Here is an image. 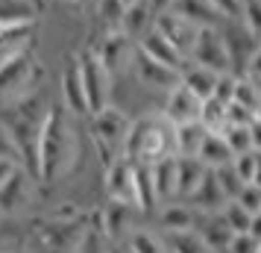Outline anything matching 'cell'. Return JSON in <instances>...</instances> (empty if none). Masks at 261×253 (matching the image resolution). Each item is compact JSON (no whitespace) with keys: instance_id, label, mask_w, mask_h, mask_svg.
Returning a JSON list of instances; mask_svg holds the SVG:
<instances>
[{"instance_id":"cell-20","label":"cell","mask_w":261,"mask_h":253,"mask_svg":"<svg viewBox=\"0 0 261 253\" xmlns=\"http://www.w3.org/2000/svg\"><path fill=\"white\" fill-rule=\"evenodd\" d=\"M159 224L165 233H176V229H194L200 224V212L185 200H170L165 209L159 212Z\"/></svg>"},{"instance_id":"cell-48","label":"cell","mask_w":261,"mask_h":253,"mask_svg":"<svg viewBox=\"0 0 261 253\" xmlns=\"http://www.w3.org/2000/svg\"><path fill=\"white\" fill-rule=\"evenodd\" d=\"M150 3H153L155 15H159V12H165V9H170V6H173V0H150Z\"/></svg>"},{"instance_id":"cell-17","label":"cell","mask_w":261,"mask_h":253,"mask_svg":"<svg viewBox=\"0 0 261 253\" xmlns=\"http://www.w3.org/2000/svg\"><path fill=\"white\" fill-rule=\"evenodd\" d=\"M59 91H62V103L68 106V112H73L76 118H80V115H88L85 88H83V77H80L76 59L65 62V68H62V74H59Z\"/></svg>"},{"instance_id":"cell-8","label":"cell","mask_w":261,"mask_h":253,"mask_svg":"<svg viewBox=\"0 0 261 253\" xmlns=\"http://www.w3.org/2000/svg\"><path fill=\"white\" fill-rule=\"evenodd\" d=\"M129 127H132V118L123 112V109L112 106L109 103L106 109H100L91 115V142L100 147H106L112 153H118L123 156V142H126V135H129Z\"/></svg>"},{"instance_id":"cell-41","label":"cell","mask_w":261,"mask_h":253,"mask_svg":"<svg viewBox=\"0 0 261 253\" xmlns=\"http://www.w3.org/2000/svg\"><path fill=\"white\" fill-rule=\"evenodd\" d=\"M76 253H109L106 247V236L100 233V229H85V239L80 241V247H76Z\"/></svg>"},{"instance_id":"cell-42","label":"cell","mask_w":261,"mask_h":253,"mask_svg":"<svg viewBox=\"0 0 261 253\" xmlns=\"http://www.w3.org/2000/svg\"><path fill=\"white\" fill-rule=\"evenodd\" d=\"M261 250V241H255L249 233H235L226 253H258Z\"/></svg>"},{"instance_id":"cell-37","label":"cell","mask_w":261,"mask_h":253,"mask_svg":"<svg viewBox=\"0 0 261 253\" xmlns=\"http://www.w3.org/2000/svg\"><path fill=\"white\" fill-rule=\"evenodd\" d=\"M241 24L247 27L255 38H261V0H244L241 6Z\"/></svg>"},{"instance_id":"cell-4","label":"cell","mask_w":261,"mask_h":253,"mask_svg":"<svg viewBox=\"0 0 261 253\" xmlns=\"http://www.w3.org/2000/svg\"><path fill=\"white\" fill-rule=\"evenodd\" d=\"M41 80H44V68L36 59V50L24 48L15 56L0 62V106L18 103L24 97L41 91Z\"/></svg>"},{"instance_id":"cell-19","label":"cell","mask_w":261,"mask_h":253,"mask_svg":"<svg viewBox=\"0 0 261 253\" xmlns=\"http://www.w3.org/2000/svg\"><path fill=\"white\" fill-rule=\"evenodd\" d=\"M38 21H18V24H0V62L15 56L18 50L33 48Z\"/></svg>"},{"instance_id":"cell-26","label":"cell","mask_w":261,"mask_h":253,"mask_svg":"<svg viewBox=\"0 0 261 253\" xmlns=\"http://www.w3.org/2000/svg\"><path fill=\"white\" fill-rule=\"evenodd\" d=\"M197 159L205 168H220V165H229L235 159V153H232L229 142L223 139V133H208L200 147V153H197Z\"/></svg>"},{"instance_id":"cell-49","label":"cell","mask_w":261,"mask_h":253,"mask_svg":"<svg viewBox=\"0 0 261 253\" xmlns=\"http://www.w3.org/2000/svg\"><path fill=\"white\" fill-rule=\"evenodd\" d=\"M109 253H129V250H126V247H123V244H120V241H115V244H112V247H109Z\"/></svg>"},{"instance_id":"cell-3","label":"cell","mask_w":261,"mask_h":253,"mask_svg":"<svg viewBox=\"0 0 261 253\" xmlns=\"http://www.w3.org/2000/svg\"><path fill=\"white\" fill-rule=\"evenodd\" d=\"M6 112L0 115V121L12 130L15 142L21 147V156H24V168L36 174L38 168V135H41V127H44V118H47L50 103L44 100L41 91L24 97L18 103H9L3 106Z\"/></svg>"},{"instance_id":"cell-1","label":"cell","mask_w":261,"mask_h":253,"mask_svg":"<svg viewBox=\"0 0 261 253\" xmlns=\"http://www.w3.org/2000/svg\"><path fill=\"white\" fill-rule=\"evenodd\" d=\"M73 112L62 100H53L47 109V118L38 135V168L36 177L44 182H59L65 180L76 162H80V135L73 124Z\"/></svg>"},{"instance_id":"cell-31","label":"cell","mask_w":261,"mask_h":253,"mask_svg":"<svg viewBox=\"0 0 261 253\" xmlns=\"http://www.w3.org/2000/svg\"><path fill=\"white\" fill-rule=\"evenodd\" d=\"M232 103H241L249 112H255L261 103V85L252 77H247V74H235V97H232Z\"/></svg>"},{"instance_id":"cell-54","label":"cell","mask_w":261,"mask_h":253,"mask_svg":"<svg viewBox=\"0 0 261 253\" xmlns=\"http://www.w3.org/2000/svg\"><path fill=\"white\" fill-rule=\"evenodd\" d=\"M258 253H261V250H258Z\"/></svg>"},{"instance_id":"cell-24","label":"cell","mask_w":261,"mask_h":253,"mask_svg":"<svg viewBox=\"0 0 261 253\" xmlns=\"http://www.w3.org/2000/svg\"><path fill=\"white\" fill-rule=\"evenodd\" d=\"M197 229H200V236L205 239V244H208V250L212 253H226V247H229V241H232V227L223 221V215L220 212H212V215L202 218V224H197Z\"/></svg>"},{"instance_id":"cell-14","label":"cell","mask_w":261,"mask_h":253,"mask_svg":"<svg viewBox=\"0 0 261 253\" xmlns=\"http://www.w3.org/2000/svg\"><path fill=\"white\" fill-rule=\"evenodd\" d=\"M153 30H159L167 41H173V44L188 56L191 48H194V38H197V30H200V27L194 24V21H188L185 15H179L176 9H165V12L155 15Z\"/></svg>"},{"instance_id":"cell-40","label":"cell","mask_w":261,"mask_h":253,"mask_svg":"<svg viewBox=\"0 0 261 253\" xmlns=\"http://www.w3.org/2000/svg\"><path fill=\"white\" fill-rule=\"evenodd\" d=\"M232 165H235L238 177L244 182H252L255 180V168H258V153L255 150H249V153H241V156L232 159Z\"/></svg>"},{"instance_id":"cell-15","label":"cell","mask_w":261,"mask_h":253,"mask_svg":"<svg viewBox=\"0 0 261 253\" xmlns=\"http://www.w3.org/2000/svg\"><path fill=\"white\" fill-rule=\"evenodd\" d=\"M138 50L147 53L150 59L167 65V68H176V71H185V68H188V56H185L173 41H167L159 30H147V33L138 38Z\"/></svg>"},{"instance_id":"cell-34","label":"cell","mask_w":261,"mask_h":253,"mask_svg":"<svg viewBox=\"0 0 261 253\" xmlns=\"http://www.w3.org/2000/svg\"><path fill=\"white\" fill-rule=\"evenodd\" d=\"M223 221L232 227V233H249V224H252V212H247L238 200H229V203L220 209Z\"/></svg>"},{"instance_id":"cell-45","label":"cell","mask_w":261,"mask_h":253,"mask_svg":"<svg viewBox=\"0 0 261 253\" xmlns=\"http://www.w3.org/2000/svg\"><path fill=\"white\" fill-rule=\"evenodd\" d=\"M18 168H21V162H15V159H0V189H3V182L9 180Z\"/></svg>"},{"instance_id":"cell-33","label":"cell","mask_w":261,"mask_h":253,"mask_svg":"<svg viewBox=\"0 0 261 253\" xmlns=\"http://www.w3.org/2000/svg\"><path fill=\"white\" fill-rule=\"evenodd\" d=\"M223 139L229 142V147H232L235 156L252 150V133H249V124H226Z\"/></svg>"},{"instance_id":"cell-9","label":"cell","mask_w":261,"mask_h":253,"mask_svg":"<svg viewBox=\"0 0 261 253\" xmlns=\"http://www.w3.org/2000/svg\"><path fill=\"white\" fill-rule=\"evenodd\" d=\"M97 56L100 62L109 68L112 77H120V74H126L132 68V59H135V53H138V41L129 36V33H123L120 27H109L103 38L97 41Z\"/></svg>"},{"instance_id":"cell-29","label":"cell","mask_w":261,"mask_h":253,"mask_svg":"<svg viewBox=\"0 0 261 253\" xmlns=\"http://www.w3.org/2000/svg\"><path fill=\"white\" fill-rule=\"evenodd\" d=\"M165 244L170 253H212L200 229H176V233H165Z\"/></svg>"},{"instance_id":"cell-2","label":"cell","mask_w":261,"mask_h":253,"mask_svg":"<svg viewBox=\"0 0 261 253\" xmlns=\"http://www.w3.org/2000/svg\"><path fill=\"white\" fill-rule=\"evenodd\" d=\"M165 156H176V139H173V124L159 112V115H141L132 121L129 135L123 142V159L138 162V165H153Z\"/></svg>"},{"instance_id":"cell-28","label":"cell","mask_w":261,"mask_h":253,"mask_svg":"<svg viewBox=\"0 0 261 253\" xmlns=\"http://www.w3.org/2000/svg\"><path fill=\"white\" fill-rule=\"evenodd\" d=\"M47 0H0V24L38 21V12Z\"/></svg>"},{"instance_id":"cell-13","label":"cell","mask_w":261,"mask_h":253,"mask_svg":"<svg viewBox=\"0 0 261 253\" xmlns=\"http://www.w3.org/2000/svg\"><path fill=\"white\" fill-rule=\"evenodd\" d=\"M202 103H205V100H200L185 83H179V85H173V88L167 91L162 115H165L173 127H176V124H188V121H200Z\"/></svg>"},{"instance_id":"cell-27","label":"cell","mask_w":261,"mask_h":253,"mask_svg":"<svg viewBox=\"0 0 261 253\" xmlns=\"http://www.w3.org/2000/svg\"><path fill=\"white\" fill-rule=\"evenodd\" d=\"M217 80H220V74L208 71V68H202V65H194V62H188V68L182 71V83L188 85V88H191L197 97H200V100H208V97H214Z\"/></svg>"},{"instance_id":"cell-43","label":"cell","mask_w":261,"mask_h":253,"mask_svg":"<svg viewBox=\"0 0 261 253\" xmlns=\"http://www.w3.org/2000/svg\"><path fill=\"white\" fill-rule=\"evenodd\" d=\"M208 3L223 15L226 21H238V18H241V6H244V0H208Z\"/></svg>"},{"instance_id":"cell-23","label":"cell","mask_w":261,"mask_h":253,"mask_svg":"<svg viewBox=\"0 0 261 253\" xmlns=\"http://www.w3.org/2000/svg\"><path fill=\"white\" fill-rule=\"evenodd\" d=\"M205 171L208 168L197 156H176V200H188Z\"/></svg>"},{"instance_id":"cell-11","label":"cell","mask_w":261,"mask_h":253,"mask_svg":"<svg viewBox=\"0 0 261 253\" xmlns=\"http://www.w3.org/2000/svg\"><path fill=\"white\" fill-rule=\"evenodd\" d=\"M132 77L138 80V85H144V88H150V91H170L173 85L182 83V71H176V68H167V65H162V62L150 59L147 53H135V59H132Z\"/></svg>"},{"instance_id":"cell-51","label":"cell","mask_w":261,"mask_h":253,"mask_svg":"<svg viewBox=\"0 0 261 253\" xmlns=\"http://www.w3.org/2000/svg\"><path fill=\"white\" fill-rule=\"evenodd\" d=\"M255 118H261V103H258V109H255Z\"/></svg>"},{"instance_id":"cell-44","label":"cell","mask_w":261,"mask_h":253,"mask_svg":"<svg viewBox=\"0 0 261 253\" xmlns=\"http://www.w3.org/2000/svg\"><path fill=\"white\" fill-rule=\"evenodd\" d=\"M244 74H247V77H252V80H255V83L261 85V44L255 48V53L249 56L247 68H244Z\"/></svg>"},{"instance_id":"cell-46","label":"cell","mask_w":261,"mask_h":253,"mask_svg":"<svg viewBox=\"0 0 261 253\" xmlns=\"http://www.w3.org/2000/svg\"><path fill=\"white\" fill-rule=\"evenodd\" d=\"M249 133H252V150H261V118L249 124Z\"/></svg>"},{"instance_id":"cell-25","label":"cell","mask_w":261,"mask_h":253,"mask_svg":"<svg viewBox=\"0 0 261 253\" xmlns=\"http://www.w3.org/2000/svg\"><path fill=\"white\" fill-rule=\"evenodd\" d=\"M208 135V127L202 121H188V124H176L173 127V139H176V156H197L202 142Z\"/></svg>"},{"instance_id":"cell-18","label":"cell","mask_w":261,"mask_h":253,"mask_svg":"<svg viewBox=\"0 0 261 253\" xmlns=\"http://www.w3.org/2000/svg\"><path fill=\"white\" fill-rule=\"evenodd\" d=\"M223 36H226V44H229V56H232V71L244 74L249 56L261 44V38L252 36L241 21H232V30H223Z\"/></svg>"},{"instance_id":"cell-47","label":"cell","mask_w":261,"mask_h":253,"mask_svg":"<svg viewBox=\"0 0 261 253\" xmlns=\"http://www.w3.org/2000/svg\"><path fill=\"white\" fill-rule=\"evenodd\" d=\"M249 236L255 241H261V212L258 215H252V224H249Z\"/></svg>"},{"instance_id":"cell-7","label":"cell","mask_w":261,"mask_h":253,"mask_svg":"<svg viewBox=\"0 0 261 253\" xmlns=\"http://www.w3.org/2000/svg\"><path fill=\"white\" fill-rule=\"evenodd\" d=\"M188 62L202 65L214 74H235L232 71V56H229V44H226L223 27H200L194 48L188 53Z\"/></svg>"},{"instance_id":"cell-16","label":"cell","mask_w":261,"mask_h":253,"mask_svg":"<svg viewBox=\"0 0 261 253\" xmlns=\"http://www.w3.org/2000/svg\"><path fill=\"white\" fill-rule=\"evenodd\" d=\"M185 203H191L200 215H212V212H220V209L229 203V197H226L223 186H220V180H217V174L208 168L205 174H202L200 186L191 192V197L185 200Z\"/></svg>"},{"instance_id":"cell-53","label":"cell","mask_w":261,"mask_h":253,"mask_svg":"<svg viewBox=\"0 0 261 253\" xmlns=\"http://www.w3.org/2000/svg\"><path fill=\"white\" fill-rule=\"evenodd\" d=\"M0 253H3V250H0Z\"/></svg>"},{"instance_id":"cell-21","label":"cell","mask_w":261,"mask_h":253,"mask_svg":"<svg viewBox=\"0 0 261 253\" xmlns=\"http://www.w3.org/2000/svg\"><path fill=\"white\" fill-rule=\"evenodd\" d=\"M150 174H153V186H155V200L159 203L176 200V156H165L153 162Z\"/></svg>"},{"instance_id":"cell-39","label":"cell","mask_w":261,"mask_h":253,"mask_svg":"<svg viewBox=\"0 0 261 253\" xmlns=\"http://www.w3.org/2000/svg\"><path fill=\"white\" fill-rule=\"evenodd\" d=\"M238 203L244 206L247 212H252V215H258L261 212V186L258 182H247L241 192H238V197H235Z\"/></svg>"},{"instance_id":"cell-6","label":"cell","mask_w":261,"mask_h":253,"mask_svg":"<svg viewBox=\"0 0 261 253\" xmlns=\"http://www.w3.org/2000/svg\"><path fill=\"white\" fill-rule=\"evenodd\" d=\"M80 65V77H83V88H85V103H88V115H94L100 109H106L112 103V74L109 68L100 62L94 48H83L76 56Z\"/></svg>"},{"instance_id":"cell-5","label":"cell","mask_w":261,"mask_h":253,"mask_svg":"<svg viewBox=\"0 0 261 253\" xmlns=\"http://www.w3.org/2000/svg\"><path fill=\"white\" fill-rule=\"evenodd\" d=\"M83 221H59V218H38L27 227V247L33 253H76L85 239Z\"/></svg>"},{"instance_id":"cell-22","label":"cell","mask_w":261,"mask_h":253,"mask_svg":"<svg viewBox=\"0 0 261 253\" xmlns=\"http://www.w3.org/2000/svg\"><path fill=\"white\" fill-rule=\"evenodd\" d=\"M153 21H155L153 3H150V0H138V3H129V6H126L123 21H120V30L129 33V36L138 41L147 30H153Z\"/></svg>"},{"instance_id":"cell-38","label":"cell","mask_w":261,"mask_h":253,"mask_svg":"<svg viewBox=\"0 0 261 253\" xmlns=\"http://www.w3.org/2000/svg\"><path fill=\"white\" fill-rule=\"evenodd\" d=\"M0 159H15V162H21L24 165V156H21V147L15 142L12 130L0 121Z\"/></svg>"},{"instance_id":"cell-50","label":"cell","mask_w":261,"mask_h":253,"mask_svg":"<svg viewBox=\"0 0 261 253\" xmlns=\"http://www.w3.org/2000/svg\"><path fill=\"white\" fill-rule=\"evenodd\" d=\"M65 3H71V6H91L94 0H65Z\"/></svg>"},{"instance_id":"cell-10","label":"cell","mask_w":261,"mask_h":253,"mask_svg":"<svg viewBox=\"0 0 261 253\" xmlns=\"http://www.w3.org/2000/svg\"><path fill=\"white\" fill-rule=\"evenodd\" d=\"M36 180H38L36 174L21 165L9 180L3 182V189H0V218H15L33 206V200H36Z\"/></svg>"},{"instance_id":"cell-32","label":"cell","mask_w":261,"mask_h":253,"mask_svg":"<svg viewBox=\"0 0 261 253\" xmlns=\"http://www.w3.org/2000/svg\"><path fill=\"white\" fill-rule=\"evenodd\" d=\"M200 121L208 127V133H223L226 124H229V103L217 100V97H208V100L202 103Z\"/></svg>"},{"instance_id":"cell-52","label":"cell","mask_w":261,"mask_h":253,"mask_svg":"<svg viewBox=\"0 0 261 253\" xmlns=\"http://www.w3.org/2000/svg\"><path fill=\"white\" fill-rule=\"evenodd\" d=\"M123 3H126V6H129V3H138V0H123Z\"/></svg>"},{"instance_id":"cell-35","label":"cell","mask_w":261,"mask_h":253,"mask_svg":"<svg viewBox=\"0 0 261 253\" xmlns=\"http://www.w3.org/2000/svg\"><path fill=\"white\" fill-rule=\"evenodd\" d=\"M94 6H97V15L106 24V30L109 27H120L123 12H126V3L123 0H94Z\"/></svg>"},{"instance_id":"cell-12","label":"cell","mask_w":261,"mask_h":253,"mask_svg":"<svg viewBox=\"0 0 261 253\" xmlns=\"http://www.w3.org/2000/svg\"><path fill=\"white\" fill-rule=\"evenodd\" d=\"M103 186H106L109 200L135 206V162L118 156L106 171H103Z\"/></svg>"},{"instance_id":"cell-36","label":"cell","mask_w":261,"mask_h":253,"mask_svg":"<svg viewBox=\"0 0 261 253\" xmlns=\"http://www.w3.org/2000/svg\"><path fill=\"white\" fill-rule=\"evenodd\" d=\"M212 171L217 174V180H220V186H223V192H226V197H229V200H235L238 192L247 186V182L238 177V171H235V165H232V162H229V165H220V168H212Z\"/></svg>"},{"instance_id":"cell-30","label":"cell","mask_w":261,"mask_h":253,"mask_svg":"<svg viewBox=\"0 0 261 253\" xmlns=\"http://www.w3.org/2000/svg\"><path fill=\"white\" fill-rule=\"evenodd\" d=\"M120 244H123L129 253H170L162 236H155V233H150V229H138V227L132 229Z\"/></svg>"}]
</instances>
